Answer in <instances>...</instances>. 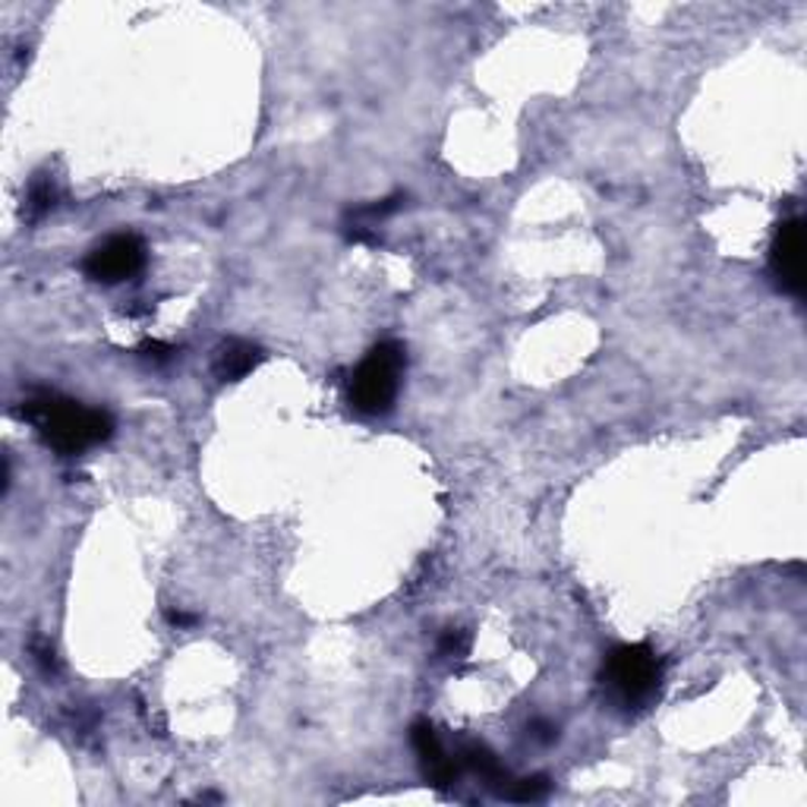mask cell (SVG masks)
Here are the masks:
<instances>
[{
	"instance_id": "obj_1",
	"label": "cell",
	"mask_w": 807,
	"mask_h": 807,
	"mask_svg": "<svg viewBox=\"0 0 807 807\" xmlns=\"http://www.w3.org/2000/svg\"><path fill=\"white\" fill-rule=\"evenodd\" d=\"M19 416L29 420L38 435L45 439V445L63 457L82 454L114 435L111 413L101 407H86L73 397H63L57 392L29 395L19 407Z\"/></svg>"
},
{
	"instance_id": "obj_2",
	"label": "cell",
	"mask_w": 807,
	"mask_h": 807,
	"mask_svg": "<svg viewBox=\"0 0 807 807\" xmlns=\"http://www.w3.org/2000/svg\"><path fill=\"white\" fill-rule=\"evenodd\" d=\"M602 691L606 700L621 710L634 713L650 707L662 688V659L647 643H621L602 662Z\"/></svg>"
},
{
	"instance_id": "obj_3",
	"label": "cell",
	"mask_w": 807,
	"mask_h": 807,
	"mask_svg": "<svg viewBox=\"0 0 807 807\" xmlns=\"http://www.w3.org/2000/svg\"><path fill=\"white\" fill-rule=\"evenodd\" d=\"M407 370V354L397 341L376 344L351 378V404L366 416H382L395 407L401 373Z\"/></svg>"
},
{
	"instance_id": "obj_4",
	"label": "cell",
	"mask_w": 807,
	"mask_h": 807,
	"mask_svg": "<svg viewBox=\"0 0 807 807\" xmlns=\"http://www.w3.org/2000/svg\"><path fill=\"white\" fill-rule=\"evenodd\" d=\"M142 265H146V246H142V240L136 234H114L105 244L95 246L92 253L86 256L82 268H86V275L92 282L120 284L132 278V275H139Z\"/></svg>"
},
{
	"instance_id": "obj_5",
	"label": "cell",
	"mask_w": 807,
	"mask_h": 807,
	"mask_svg": "<svg viewBox=\"0 0 807 807\" xmlns=\"http://www.w3.org/2000/svg\"><path fill=\"white\" fill-rule=\"evenodd\" d=\"M770 265L779 287L789 294H805V222L789 218L783 222L770 246Z\"/></svg>"
},
{
	"instance_id": "obj_6",
	"label": "cell",
	"mask_w": 807,
	"mask_h": 807,
	"mask_svg": "<svg viewBox=\"0 0 807 807\" xmlns=\"http://www.w3.org/2000/svg\"><path fill=\"white\" fill-rule=\"evenodd\" d=\"M411 745L416 757H420V764H423V772H426V779H430V786L435 789H449L457 783V776H461V760L454 757L451 760L449 751L442 748V741H439V732L432 729V722L426 719H416L411 729Z\"/></svg>"
},
{
	"instance_id": "obj_7",
	"label": "cell",
	"mask_w": 807,
	"mask_h": 807,
	"mask_svg": "<svg viewBox=\"0 0 807 807\" xmlns=\"http://www.w3.org/2000/svg\"><path fill=\"white\" fill-rule=\"evenodd\" d=\"M265 360L263 347L249 344V341L230 338L218 347L215 354V376L222 382H240L244 376H249L259 363Z\"/></svg>"
},
{
	"instance_id": "obj_8",
	"label": "cell",
	"mask_w": 807,
	"mask_h": 807,
	"mask_svg": "<svg viewBox=\"0 0 807 807\" xmlns=\"http://www.w3.org/2000/svg\"><path fill=\"white\" fill-rule=\"evenodd\" d=\"M457 760H461L468 770L476 772V776L486 783L489 789H495L499 795H502L508 783H511V776H508V770L502 767V760L489 751L483 741H464V745H461V751H457Z\"/></svg>"
},
{
	"instance_id": "obj_9",
	"label": "cell",
	"mask_w": 807,
	"mask_h": 807,
	"mask_svg": "<svg viewBox=\"0 0 807 807\" xmlns=\"http://www.w3.org/2000/svg\"><path fill=\"white\" fill-rule=\"evenodd\" d=\"M549 795V779L545 776H524V779H511L502 791L508 801H543Z\"/></svg>"
},
{
	"instance_id": "obj_10",
	"label": "cell",
	"mask_w": 807,
	"mask_h": 807,
	"mask_svg": "<svg viewBox=\"0 0 807 807\" xmlns=\"http://www.w3.org/2000/svg\"><path fill=\"white\" fill-rule=\"evenodd\" d=\"M51 206H55V187H51L48 177H38L36 184L29 187V196H26V211H29L32 222H38L45 211H51Z\"/></svg>"
},
{
	"instance_id": "obj_11",
	"label": "cell",
	"mask_w": 807,
	"mask_h": 807,
	"mask_svg": "<svg viewBox=\"0 0 807 807\" xmlns=\"http://www.w3.org/2000/svg\"><path fill=\"white\" fill-rule=\"evenodd\" d=\"M470 653V634L468 631H449L439 640V657L445 659H464Z\"/></svg>"
},
{
	"instance_id": "obj_12",
	"label": "cell",
	"mask_w": 807,
	"mask_h": 807,
	"mask_svg": "<svg viewBox=\"0 0 807 807\" xmlns=\"http://www.w3.org/2000/svg\"><path fill=\"white\" fill-rule=\"evenodd\" d=\"M142 351H146V354H149V357H155V360H165V357H168V351H170V347H168V344H158V341H151V344H146V347H142Z\"/></svg>"
},
{
	"instance_id": "obj_13",
	"label": "cell",
	"mask_w": 807,
	"mask_h": 807,
	"mask_svg": "<svg viewBox=\"0 0 807 807\" xmlns=\"http://www.w3.org/2000/svg\"><path fill=\"white\" fill-rule=\"evenodd\" d=\"M533 729H537V738H543V741H552L555 732H559V729H555V726H549V722H537Z\"/></svg>"
},
{
	"instance_id": "obj_14",
	"label": "cell",
	"mask_w": 807,
	"mask_h": 807,
	"mask_svg": "<svg viewBox=\"0 0 807 807\" xmlns=\"http://www.w3.org/2000/svg\"><path fill=\"white\" fill-rule=\"evenodd\" d=\"M168 619L174 621V624H193V621H196L193 616H187V612H170Z\"/></svg>"
}]
</instances>
